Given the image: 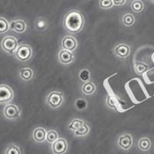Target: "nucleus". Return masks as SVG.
I'll use <instances>...</instances> for the list:
<instances>
[{
	"label": "nucleus",
	"instance_id": "25",
	"mask_svg": "<svg viewBox=\"0 0 154 154\" xmlns=\"http://www.w3.org/2000/svg\"><path fill=\"white\" fill-rule=\"evenodd\" d=\"M79 79H80L82 82H89V81H90V79H91V73H90L89 69H83L81 70L80 72H79Z\"/></svg>",
	"mask_w": 154,
	"mask_h": 154
},
{
	"label": "nucleus",
	"instance_id": "2",
	"mask_svg": "<svg viewBox=\"0 0 154 154\" xmlns=\"http://www.w3.org/2000/svg\"><path fill=\"white\" fill-rule=\"evenodd\" d=\"M1 46L5 53L9 55H12L16 53V51L19 47V43L15 37L6 36L2 39Z\"/></svg>",
	"mask_w": 154,
	"mask_h": 154
},
{
	"label": "nucleus",
	"instance_id": "17",
	"mask_svg": "<svg viewBox=\"0 0 154 154\" xmlns=\"http://www.w3.org/2000/svg\"><path fill=\"white\" fill-rule=\"evenodd\" d=\"M4 154H23V151L17 144L10 143L5 149Z\"/></svg>",
	"mask_w": 154,
	"mask_h": 154
},
{
	"label": "nucleus",
	"instance_id": "29",
	"mask_svg": "<svg viewBox=\"0 0 154 154\" xmlns=\"http://www.w3.org/2000/svg\"><path fill=\"white\" fill-rule=\"evenodd\" d=\"M106 105L109 108L112 109H116V104L114 102V99L109 96L106 99Z\"/></svg>",
	"mask_w": 154,
	"mask_h": 154
},
{
	"label": "nucleus",
	"instance_id": "14",
	"mask_svg": "<svg viewBox=\"0 0 154 154\" xmlns=\"http://www.w3.org/2000/svg\"><path fill=\"white\" fill-rule=\"evenodd\" d=\"M138 149L141 152H148L152 147V142L151 140L149 137H142L138 140V143H137Z\"/></svg>",
	"mask_w": 154,
	"mask_h": 154
},
{
	"label": "nucleus",
	"instance_id": "21",
	"mask_svg": "<svg viewBox=\"0 0 154 154\" xmlns=\"http://www.w3.org/2000/svg\"><path fill=\"white\" fill-rule=\"evenodd\" d=\"M130 6L132 10L137 13L142 12L144 9V4L141 0H133L130 4Z\"/></svg>",
	"mask_w": 154,
	"mask_h": 154
},
{
	"label": "nucleus",
	"instance_id": "5",
	"mask_svg": "<svg viewBox=\"0 0 154 154\" xmlns=\"http://www.w3.org/2000/svg\"><path fill=\"white\" fill-rule=\"evenodd\" d=\"M3 114L6 119L10 120H14L20 117L21 115V109L16 105L9 104L6 105L3 109Z\"/></svg>",
	"mask_w": 154,
	"mask_h": 154
},
{
	"label": "nucleus",
	"instance_id": "18",
	"mask_svg": "<svg viewBox=\"0 0 154 154\" xmlns=\"http://www.w3.org/2000/svg\"><path fill=\"white\" fill-rule=\"evenodd\" d=\"M96 86L93 82H84V84L82 86V92L85 95H93L96 92Z\"/></svg>",
	"mask_w": 154,
	"mask_h": 154
},
{
	"label": "nucleus",
	"instance_id": "6",
	"mask_svg": "<svg viewBox=\"0 0 154 154\" xmlns=\"http://www.w3.org/2000/svg\"><path fill=\"white\" fill-rule=\"evenodd\" d=\"M68 143L64 138H59L51 144V150L53 154H65L68 150Z\"/></svg>",
	"mask_w": 154,
	"mask_h": 154
},
{
	"label": "nucleus",
	"instance_id": "16",
	"mask_svg": "<svg viewBox=\"0 0 154 154\" xmlns=\"http://www.w3.org/2000/svg\"><path fill=\"white\" fill-rule=\"evenodd\" d=\"M19 75L23 81H29L33 77V70L30 68H23L20 69Z\"/></svg>",
	"mask_w": 154,
	"mask_h": 154
},
{
	"label": "nucleus",
	"instance_id": "12",
	"mask_svg": "<svg viewBox=\"0 0 154 154\" xmlns=\"http://www.w3.org/2000/svg\"><path fill=\"white\" fill-rule=\"evenodd\" d=\"M46 135L47 132L42 127H37L32 132V139L36 143H43L46 141Z\"/></svg>",
	"mask_w": 154,
	"mask_h": 154
},
{
	"label": "nucleus",
	"instance_id": "26",
	"mask_svg": "<svg viewBox=\"0 0 154 154\" xmlns=\"http://www.w3.org/2000/svg\"><path fill=\"white\" fill-rule=\"evenodd\" d=\"M10 29V23L5 18H0V33L2 34L6 32Z\"/></svg>",
	"mask_w": 154,
	"mask_h": 154
},
{
	"label": "nucleus",
	"instance_id": "27",
	"mask_svg": "<svg viewBox=\"0 0 154 154\" xmlns=\"http://www.w3.org/2000/svg\"><path fill=\"white\" fill-rule=\"evenodd\" d=\"M75 106L78 110H85L87 108V101L85 99H78L75 102Z\"/></svg>",
	"mask_w": 154,
	"mask_h": 154
},
{
	"label": "nucleus",
	"instance_id": "11",
	"mask_svg": "<svg viewBox=\"0 0 154 154\" xmlns=\"http://www.w3.org/2000/svg\"><path fill=\"white\" fill-rule=\"evenodd\" d=\"M130 52H131V49L130 46L124 43L119 44L114 48V53L116 56L119 58H123V59L130 56Z\"/></svg>",
	"mask_w": 154,
	"mask_h": 154
},
{
	"label": "nucleus",
	"instance_id": "7",
	"mask_svg": "<svg viewBox=\"0 0 154 154\" xmlns=\"http://www.w3.org/2000/svg\"><path fill=\"white\" fill-rule=\"evenodd\" d=\"M133 145V139L129 133H123L119 136L117 140V146L119 149L124 151L130 150Z\"/></svg>",
	"mask_w": 154,
	"mask_h": 154
},
{
	"label": "nucleus",
	"instance_id": "1",
	"mask_svg": "<svg viewBox=\"0 0 154 154\" xmlns=\"http://www.w3.org/2000/svg\"><path fill=\"white\" fill-rule=\"evenodd\" d=\"M85 24L84 16L76 9L69 11L63 17V25L66 31L69 33L75 34L81 32Z\"/></svg>",
	"mask_w": 154,
	"mask_h": 154
},
{
	"label": "nucleus",
	"instance_id": "28",
	"mask_svg": "<svg viewBox=\"0 0 154 154\" xmlns=\"http://www.w3.org/2000/svg\"><path fill=\"white\" fill-rule=\"evenodd\" d=\"M99 5L103 9H109L113 6L114 3L112 0H100Z\"/></svg>",
	"mask_w": 154,
	"mask_h": 154
},
{
	"label": "nucleus",
	"instance_id": "15",
	"mask_svg": "<svg viewBox=\"0 0 154 154\" xmlns=\"http://www.w3.org/2000/svg\"><path fill=\"white\" fill-rule=\"evenodd\" d=\"M85 122L83 119H78V118H75V119H72L70 120L69 123H68V129L69 130L72 132L76 131L77 130H79V128L82 126V125L84 124Z\"/></svg>",
	"mask_w": 154,
	"mask_h": 154
},
{
	"label": "nucleus",
	"instance_id": "19",
	"mask_svg": "<svg viewBox=\"0 0 154 154\" xmlns=\"http://www.w3.org/2000/svg\"><path fill=\"white\" fill-rule=\"evenodd\" d=\"M34 26H35V29L37 31L43 32L46 31V29L48 28V23L44 18L40 17L35 19Z\"/></svg>",
	"mask_w": 154,
	"mask_h": 154
},
{
	"label": "nucleus",
	"instance_id": "24",
	"mask_svg": "<svg viewBox=\"0 0 154 154\" xmlns=\"http://www.w3.org/2000/svg\"><path fill=\"white\" fill-rule=\"evenodd\" d=\"M60 138L59 137V133H57V131L54 130H49L47 132V135H46V142L49 143H53L55 141Z\"/></svg>",
	"mask_w": 154,
	"mask_h": 154
},
{
	"label": "nucleus",
	"instance_id": "8",
	"mask_svg": "<svg viewBox=\"0 0 154 154\" xmlns=\"http://www.w3.org/2000/svg\"><path fill=\"white\" fill-rule=\"evenodd\" d=\"M14 97V93L9 86L2 84L0 86V103H9Z\"/></svg>",
	"mask_w": 154,
	"mask_h": 154
},
{
	"label": "nucleus",
	"instance_id": "3",
	"mask_svg": "<svg viewBox=\"0 0 154 154\" xmlns=\"http://www.w3.org/2000/svg\"><path fill=\"white\" fill-rule=\"evenodd\" d=\"M15 56L19 61L27 62L32 56V49L28 44L20 45L16 51Z\"/></svg>",
	"mask_w": 154,
	"mask_h": 154
},
{
	"label": "nucleus",
	"instance_id": "13",
	"mask_svg": "<svg viewBox=\"0 0 154 154\" xmlns=\"http://www.w3.org/2000/svg\"><path fill=\"white\" fill-rule=\"evenodd\" d=\"M10 29L16 33H23L26 30V23L22 19H17L10 23Z\"/></svg>",
	"mask_w": 154,
	"mask_h": 154
},
{
	"label": "nucleus",
	"instance_id": "9",
	"mask_svg": "<svg viewBox=\"0 0 154 154\" xmlns=\"http://www.w3.org/2000/svg\"><path fill=\"white\" fill-rule=\"evenodd\" d=\"M61 46L63 49H66V50L73 52L76 49L78 42H77V40L73 36L68 35V36H65L63 38Z\"/></svg>",
	"mask_w": 154,
	"mask_h": 154
},
{
	"label": "nucleus",
	"instance_id": "20",
	"mask_svg": "<svg viewBox=\"0 0 154 154\" xmlns=\"http://www.w3.org/2000/svg\"><path fill=\"white\" fill-rule=\"evenodd\" d=\"M90 132V127L89 125L86 123L82 125L79 130H77L76 131L73 132L74 136L77 137H86Z\"/></svg>",
	"mask_w": 154,
	"mask_h": 154
},
{
	"label": "nucleus",
	"instance_id": "10",
	"mask_svg": "<svg viewBox=\"0 0 154 154\" xmlns=\"http://www.w3.org/2000/svg\"><path fill=\"white\" fill-rule=\"evenodd\" d=\"M58 57H59V60H60V63L62 64H64V65L70 64L74 61V59H75L72 52L63 49L60 51Z\"/></svg>",
	"mask_w": 154,
	"mask_h": 154
},
{
	"label": "nucleus",
	"instance_id": "23",
	"mask_svg": "<svg viewBox=\"0 0 154 154\" xmlns=\"http://www.w3.org/2000/svg\"><path fill=\"white\" fill-rule=\"evenodd\" d=\"M135 72L138 75H143L148 71V66L143 63H135Z\"/></svg>",
	"mask_w": 154,
	"mask_h": 154
},
{
	"label": "nucleus",
	"instance_id": "31",
	"mask_svg": "<svg viewBox=\"0 0 154 154\" xmlns=\"http://www.w3.org/2000/svg\"><path fill=\"white\" fill-rule=\"evenodd\" d=\"M151 1H152V2H154V0H151Z\"/></svg>",
	"mask_w": 154,
	"mask_h": 154
},
{
	"label": "nucleus",
	"instance_id": "22",
	"mask_svg": "<svg viewBox=\"0 0 154 154\" xmlns=\"http://www.w3.org/2000/svg\"><path fill=\"white\" fill-rule=\"evenodd\" d=\"M122 23L126 26H131L135 23V17L131 13H126L122 18Z\"/></svg>",
	"mask_w": 154,
	"mask_h": 154
},
{
	"label": "nucleus",
	"instance_id": "4",
	"mask_svg": "<svg viewBox=\"0 0 154 154\" xmlns=\"http://www.w3.org/2000/svg\"><path fill=\"white\" fill-rule=\"evenodd\" d=\"M46 102L48 106L52 109L59 108L63 102V94L60 92H51L48 95Z\"/></svg>",
	"mask_w": 154,
	"mask_h": 154
},
{
	"label": "nucleus",
	"instance_id": "30",
	"mask_svg": "<svg viewBox=\"0 0 154 154\" xmlns=\"http://www.w3.org/2000/svg\"><path fill=\"white\" fill-rule=\"evenodd\" d=\"M114 5H123L126 3V0H112Z\"/></svg>",
	"mask_w": 154,
	"mask_h": 154
}]
</instances>
